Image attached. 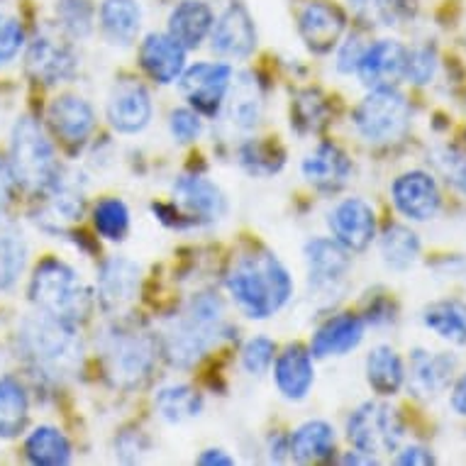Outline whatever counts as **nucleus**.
I'll use <instances>...</instances> for the list:
<instances>
[{
  "label": "nucleus",
  "instance_id": "1",
  "mask_svg": "<svg viewBox=\"0 0 466 466\" xmlns=\"http://www.w3.org/2000/svg\"><path fill=\"white\" fill-rule=\"evenodd\" d=\"M228 290L247 318L267 320L289 303L293 296V281L276 254L254 252L232 267Z\"/></svg>",
  "mask_w": 466,
  "mask_h": 466
},
{
  "label": "nucleus",
  "instance_id": "2",
  "mask_svg": "<svg viewBox=\"0 0 466 466\" xmlns=\"http://www.w3.org/2000/svg\"><path fill=\"white\" fill-rule=\"evenodd\" d=\"M222 325H225V310L220 299L213 293L193 296L188 308L177 320L168 322L164 332V352L168 361L178 369L193 367L220 339Z\"/></svg>",
  "mask_w": 466,
  "mask_h": 466
},
{
  "label": "nucleus",
  "instance_id": "3",
  "mask_svg": "<svg viewBox=\"0 0 466 466\" xmlns=\"http://www.w3.org/2000/svg\"><path fill=\"white\" fill-rule=\"evenodd\" d=\"M20 352L49 376H69L81 364V339L76 325L56 320L45 313L25 318L17 332Z\"/></svg>",
  "mask_w": 466,
  "mask_h": 466
},
{
  "label": "nucleus",
  "instance_id": "4",
  "mask_svg": "<svg viewBox=\"0 0 466 466\" xmlns=\"http://www.w3.org/2000/svg\"><path fill=\"white\" fill-rule=\"evenodd\" d=\"M30 300L39 313L78 325L91 313V290L81 276L59 259H45L30 281Z\"/></svg>",
  "mask_w": 466,
  "mask_h": 466
},
{
  "label": "nucleus",
  "instance_id": "5",
  "mask_svg": "<svg viewBox=\"0 0 466 466\" xmlns=\"http://www.w3.org/2000/svg\"><path fill=\"white\" fill-rule=\"evenodd\" d=\"M10 167L15 181L27 191L46 193L59 181V161L42 125L32 117H20L10 142Z\"/></svg>",
  "mask_w": 466,
  "mask_h": 466
},
{
  "label": "nucleus",
  "instance_id": "6",
  "mask_svg": "<svg viewBox=\"0 0 466 466\" xmlns=\"http://www.w3.org/2000/svg\"><path fill=\"white\" fill-rule=\"evenodd\" d=\"M103 360L115 386L135 389L152 374L157 361V344L147 332L130 328H115L103 342Z\"/></svg>",
  "mask_w": 466,
  "mask_h": 466
},
{
  "label": "nucleus",
  "instance_id": "7",
  "mask_svg": "<svg viewBox=\"0 0 466 466\" xmlns=\"http://www.w3.org/2000/svg\"><path fill=\"white\" fill-rule=\"evenodd\" d=\"M410 125V106L393 86H381L369 93L354 110V127L371 145H386L403 137Z\"/></svg>",
  "mask_w": 466,
  "mask_h": 466
},
{
  "label": "nucleus",
  "instance_id": "8",
  "mask_svg": "<svg viewBox=\"0 0 466 466\" xmlns=\"http://www.w3.org/2000/svg\"><path fill=\"white\" fill-rule=\"evenodd\" d=\"M403 418L396 408L379 400L361 403L347 420V437L354 444V450L367 457L390 454L398 450L403 440Z\"/></svg>",
  "mask_w": 466,
  "mask_h": 466
},
{
  "label": "nucleus",
  "instance_id": "9",
  "mask_svg": "<svg viewBox=\"0 0 466 466\" xmlns=\"http://www.w3.org/2000/svg\"><path fill=\"white\" fill-rule=\"evenodd\" d=\"M232 84V66L228 64L203 62L181 74V93L188 106L200 115L215 117L220 113Z\"/></svg>",
  "mask_w": 466,
  "mask_h": 466
},
{
  "label": "nucleus",
  "instance_id": "10",
  "mask_svg": "<svg viewBox=\"0 0 466 466\" xmlns=\"http://www.w3.org/2000/svg\"><path fill=\"white\" fill-rule=\"evenodd\" d=\"M308 283L318 296H329L344 286V279L350 274V252L337 239H310L306 245Z\"/></svg>",
  "mask_w": 466,
  "mask_h": 466
},
{
  "label": "nucleus",
  "instance_id": "11",
  "mask_svg": "<svg viewBox=\"0 0 466 466\" xmlns=\"http://www.w3.org/2000/svg\"><path fill=\"white\" fill-rule=\"evenodd\" d=\"M390 196H393V206L398 208V213L415 222L432 220L442 203L437 181L428 171H408L403 177H398L390 186Z\"/></svg>",
  "mask_w": 466,
  "mask_h": 466
},
{
  "label": "nucleus",
  "instance_id": "12",
  "mask_svg": "<svg viewBox=\"0 0 466 466\" xmlns=\"http://www.w3.org/2000/svg\"><path fill=\"white\" fill-rule=\"evenodd\" d=\"M152 98L137 81H120L107 100V123L120 135L142 132L152 120Z\"/></svg>",
  "mask_w": 466,
  "mask_h": 466
},
{
  "label": "nucleus",
  "instance_id": "13",
  "mask_svg": "<svg viewBox=\"0 0 466 466\" xmlns=\"http://www.w3.org/2000/svg\"><path fill=\"white\" fill-rule=\"evenodd\" d=\"M329 229L347 252H364L376 238V215L367 200L347 198L329 213Z\"/></svg>",
  "mask_w": 466,
  "mask_h": 466
},
{
  "label": "nucleus",
  "instance_id": "14",
  "mask_svg": "<svg viewBox=\"0 0 466 466\" xmlns=\"http://www.w3.org/2000/svg\"><path fill=\"white\" fill-rule=\"evenodd\" d=\"M347 20L342 10L328 0H310L299 15V30L306 46L315 54H328L339 45Z\"/></svg>",
  "mask_w": 466,
  "mask_h": 466
},
{
  "label": "nucleus",
  "instance_id": "15",
  "mask_svg": "<svg viewBox=\"0 0 466 466\" xmlns=\"http://www.w3.org/2000/svg\"><path fill=\"white\" fill-rule=\"evenodd\" d=\"M210 46L228 59H247L257 46V30L249 13L239 3H232L210 30Z\"/></svg>",
  "mask_w": 466,
  "mask_h": 466
},
{
  "label": "nucleus",
  "instance_id": "16",
  "mask_svg": "<svg viewBox=\"0 0 466 466\" xmlns=\"http://www.w3.org/2000/svg\"><path fill=\"white\" fill-rule=\"evenodd\" d=\"M139 293V267L125 257H110L98 271V300L107 313H120Z\"/></svg>",
  "mask_w": 466,
  "mask_h": 466
},
{
  "label": "nucleus",
  "instance_id": "17",
  "mask_svg": "<svg viewBox=\"0 0 466 466\" xmlns=\"http://www.w3.org/2000/svg\"><path fill=\"white\" fill-rule=\"evenodd\" d=\"M139 64L147 71V76L161 86L174 84L181 78L186 69V49L177 39L164 32L147 35L139 46Z\"/></svg>",
  "mask_w": 466,
  "mask_h": 466
},
{
  "label": "nucleus",
  "instance_id": "18",
  "mask_svg": "<svg viewBox=\"0 0 466 466\" xmlns=\"http://www.w3.org/2000/svg\"><path fill=\"white\" fill-rule=\"evenodd\" d=\"M27 71L37 78L39 84H64L76 74V54L66 42L37 37L27 52Z\"/></svg>",
  "mask_w": 466,
  "mask_h": 466
},
{
  "label": "nucleus",
  "instance_id": "19",
  "mask_svg": "<svg viewBox=\"0 0 466 466\" xmlns=\"http://www.w3.org/2000/svg\"><path fill=\"white\" fill-rule=\"evenodd\" d=\"M408 49L396 39H379L371 46H364L357 74L369 88L393 86L405 74Z\"/></svg>",
  "mask_w": 466,
  "mask_h": 466
},
{
  "label": "nucleus",
  "instance_id": "20",
  "mask_svg": "<svg viewBox=\"0 0 466 466\" xmlns=\"http://www.w3.org/2000/svg\"><path fill=\"white\" fill-rule=\"evenodd\" d=\"M364 320L360 315L339 313L335 318H329L328 322H322L318 332L313 335L310 342V354L315 360H328V357H344L352 350L360 347L364 339Z\"/></svg>",
  "mask_w": 466,
  "mask_h": 466
},
{
  "label": "nucleus",
  "instance_id": "21",
  "mask_svg": "<svg viewBox=\"0 0 466 466\" xmlns=\"http://www.w3.org/2000/svg\"><path fill=\"white\" fill-rule=\"evenodd\" d=\"M174 198L196 222H215L225 215V196L203 177H181L174 184Z\"/></svg>",
  "mask_w": 466,
  "mask_h": 466
},
{
  "label": "nucleus",
  "instance_id": "22",
  "mask_svg": "<svg viewBox=\"0 0 466 466\" xmlns=\"http://www.w3.org/2000/svg\"><path fill=\"white\" fill-rule=\"evenodd\" d=\"M457 361L454 357L444 352H425V350H413L410 352V374H408V386L415 396L432 398L442 393L451 383Z\"/></svg>",
  "mask_w": 466,
  "mask_h": 466
},
{
  "label": "nucleus",
  "instance_id": "23",
  "mask_svg": "<svg viewBox=\"0 0 466 466\" xmlns=\"http://www.w3.org/2000/svg\"><path fill=\"white\" fill-rule=\"evenodd\" d=\"M49 125L66 145H84L96 127V113L84 98L62 96L49 106Z\"/></svg>",
  "mask_w": 466,
  "mask_h": 466
},
{
  "label": "nucleus",
  "instance_id": "24",
  "mask_svg": "<svg viewBox=\"0 0 466 466\" xmlns=\"http://www.w3.org/2000/svg\"><path fill=\"white\" fill-rule=\"evenodd\" d=\"M274 381L283 398H289V400L306 398L315 381L313 354L303 350L300 344L286 347L274 364Z\"/></svg>",
  "mask_w": 466,
  "mask_h": 466
},
{
  "label": "nucleus",
  "instance_id": "25",
  "mask_svg": "<svg viewBox=\"0 0 466 466\" xmlns=\"http://www.w3.org/2000/svg\"><path fill=\"white\" fill-rule=\"evenodd\" d=\"M352 174V161L335 145H318L303 159V177L320 191H339Z\"/></svg>",
  "mask_w": 466,
  "mask_h": 466
},
{
  "label": "nucleus",
  "instance_id": "26",
  "mask_svg": "<svg viewBox=\"0 0 466 466\" xmlns=\"http://www.w3.org/2000/svg\"><path fill=\"white\" fill-rule=\"evenodd\" d=\"M215 25V15L206 0H181L168 15V35L184 49H196L206 42Z\"/></svg>",
  "mask_w": 466,
  "mask_h": 466
},
{
  "label": "nucleus",
  "instance_id": "27",
  "mask_svg": "<svg viewBox=\"0 0 466 466\" xmlns=\"http://www.w3.org/2000/svg\"><path fill=\"white\" fill-rule=\"evenodd\" d=\"M98 20L113 45H132L142 27V8L137 0H103Z\"/></svg>",
  "mask_w": 466,
  "mask_h": 466
},
{
  "label": "nucleus",
  "instance_id": "28",
  "mask_svg": "<svg viewBox=\"0 0 466 466\" xmlns=\"http://www.w3.org/2000/svg\"><path fill=\"white\" fill-rule=\"evenodd\" d=\"M335 451V430L322 420H310L300 425L289 440V454L300 464L322 461Z\"/></svg>",
  "mask_w": 466,
  "mask_h": 466
},
{
  "label": "nucleus",
  "instance_id": "29",
  "mask_svg": "<svg viewBox=\"0 0 466 466\" xmlns=\"http://www.w3.org/2000/svg\"><path fill=\"white\" fill-rule=\"evenodd\" d=\"M27 264V239L8 218H0V290L13 289Z\"/></svg>",
  "mask_w": 466,
  "mask_h": 466
},
{
  "label": "nucleus",
  "instance_id": "30",
  "mask_svg": "<svg viewBox=\"0 0 466 466\" xmlns=\"http://www.w3.org/2000/svg\"><path fill=\"white\" fill-rule=\"evenodd\" d=\"M367 381L379 396H393L405 381L403 360L393 347H374L367 357Z\"/></svg>",
  "mask_w": 466,
  "mask_h": 466
},
{
  "label": "nucleus",
  "instance_id": "31",
  "mask_svg": "<svg viewBox=\"0 0 466 466\" xmlns=\"http://www.w3.org/2000/svg\"><path fill=\"white\" fill-rule=\"evenodd\" d=\"M229 120L239 130H252L261 117V91L252 74H242L238 81L229 84L228 91Z\"/></svg>",
  "mask_w": 466,
  "mask_h": 466
},
{
  "label": "nucleus",
  "instance_id": "32",
  "mask_svg": "<svg viewBox=\"0 0 466 466\" xmlns=\"http://www.w3.org/2000/svg\"><path fill=\"white\" fill-rule=\"evenodd\" d=\"M25 454L32 464L64 466L71 461V444L62 430L52 428V425H39L27 437Z\"/></svg>",
  "mask_w": 466,
  "mask_h": 466
},
{
  "label": "nucleus",
  "instance_id": "33",
  "mask_svg": "<svg viewBox=\"0 0 466 466\" xmlns=\"http://www.w3.org/2000/svg\"><path fill=\"white\" fill-rule=\"evenodd\" d=\"M27 415H30V400H27L23 383L13 376H3L0 379V437L10 440L20 435Z\"/></svg>",
  "mask_w": 466,
  "mask_h": 466
},
{
  "label": "nucleus",
  "instance_id": "34",
  "mask_svg": "<svg viewBox=\"0 0 466 466\" xmlns=\"http://www.w3.org/2000/svg\"><path fill=\"white\" fill-rule=\"evenodd\" d=\"M425 328L451 344H466V306L461 300H437L422 313Z\"/></svg>",
  "mask_w": 466,
  "mask_h": 466
},
{
  "label": "nucleus",
  "instance_id": "35",
  "mask_svg": "<svg viewBox=\"0 0 466 466\" xmlns=\"http://www.w3.org/2000/svg\"><path fill=\"white\" fill-rule=\"evenodd\" d=\"M383 264L393 271H405L420 257V239L405 225H389L381 235Z\"/></svg>",
  "mask_w": 466,
  "mask_h": 466
},
{
  "label": "nucleus",
  "instance_id": "36",
  "mask_svg": "<svg viewBox=\"0 0 466 466\" xmlns=\"http://www.w3.org/2000/svg\"><path fill=\"white\" fill-rule=\"evenodd\" d=\"M154 408L157 413L167 422H186L200 415L203 410V398L196 389L177 383V386H167L154 396Z\"/></svg>",
  "mask_w": 466,
  "mask_h": 466
},
{
  "label": "nucleus",
  "instance_id": "37",
  "mask_svg": "<svg viewBox=\"0 0 466 466\" xmlns=\"http://www.w3.org/2000/svg\"><path fill=\"white\" fill-rule=\"evenodd\" d=\"M46 193H49V203H46L45 220L52 222L54 229L81 220V215H84V193L78 191L76 186L62 184V178H59Z\"/></svg>",
  "mask_w": 466,
  "mask_h": 466
},
{
  "label": "nucleus",
  "instance_id": "38",
  "mask_svg": "<svg viewBox=\"0 0 466 466\" xmlns=\"http://www.w3.org/2000/svg\"><path fill=\"white\" fill-rule=\"evenodd\" d=\"M93 225L98 229L100 238L110 239V242L123 239L130 229V210L123 200L103 198L93 208Z\"/></svg>",
  "mask_w": 466,
  "mask_h": 466
},
{
  "label": "nucleus",
  "instance_id": "39",
  "mask_svg": "<svg viewBox=\"0 0 466 466\" xmlns=\"http://www.w3.org/2000/svg\"><path fill=\"white\" fill-rule=\"evenodd\" d=\"M56 17L62 23V30L71 37H86L93 30V5L91 0H59L56 3Z\"/></svg>",
  "mask_w": 466,
  "mask_h": 466
},
{
  "label": "nucleus",
  "instance_id": "40",
  "mask_svg": "<svg viewBox=\"0 0 466 466\" xmlns=\"http://www.w3.org/2000/svg\"><path fill=\"white\" fill-rule=\"evenodd\" d=\"M274 352H276V344L267 337H254L249 342L245 344V350H242V364L252 376H261L267 374L268 367L274 364Z\"/></svg>",
  "mask_w": 466,
  "mask_h": 466
},
{
  "label": "nucleus",
  "instance_id": "41",
  "mask_svg": "<svg viewBox=\"0 0 466 466\" xmlns=\"http://www.w3.org/2000/svg\"><path fill=\"white\" fill-rule=\"evenodd\" d=\"M437 69V56L432 46H418L413 52H408V59H405V74L403 76L413 84L422 86L430 84V78L435 76Z\"/></svg>",
  "mask_w": 466,
  "mask_h": 466
},
{
  "label": "nucleus",
  "instance_id": "42",
  "mask_svg": "<svg viewBox=\"0 0 466 466\" xmlns=\"http://www.w3.org/2000/svg\"><path fill=\"white\" fill-rule=\"evenodd\" d=\"M25 45V30L23 25L17 23L15 17L3 15L0 13V66L13 62Z\"/></svg>",
  "mask_w": 466,
  "mask_h": 466
},
{
  "label": "nucleus",
  "instance_id": "43",
  "mask_svg": "<svg viewBox=\"0 0 466 466\" xmlns=\"http://www.w3.org/2000/svg\"><path fill=\"white\" fill-rule=\"evenodd\" d=\"M350 5L361 20L381 25H390V20L396 17L398 8H400L398 0H350Z\"/></svg>",
  "mask_w": 466,
  "mask_h": 466
},
{
  "label": "nucleus",
  "instance_id": "44",
  "mask_svg": "<svg viewBox=\"0 0 466 466\" xmlns=\"http://www.w3.org/2000/svg\"><path fill=\"white\" fill-rule=\"evenodd\" d=\"M299 110H296V123L306 125V130H320L325 125V117H328V107L322 103V98H318V93L308 91L306 96L299 98Z\"/></svg>",
  "mask_w": 466,
  "mask_h": 466
},
{
  "label": "nucleus",
  "instance_id": "45",
  "mask_svg": "<svg viewBox=\"0 0 466 466\" xmlns=\"http://www.w3.org/2000/svg\"><path fill=\"white\" fill-rule=\"evenodd\" d=\"M200 117L196 110L191 107H178L171 113V120H168V130L174 135V139L178 142H193V139H198L200 135Z\"/></svg>",
  "mask_w": 466,
  "mask_h": 466
},
{
  "label": "nucleus",
  "instance_id": "46",
  "mask_svg": "<svg viewBox=\"0 0 466 466\" xmlns=\"http://www.w3.org/2000/svg\"><path fill=\"white\" fill-rule=\"evenodd\" d=\"M268 157H274V147L259 145V142H249L242 149V161L252 174H274L281 167V161H271Z\"/></svg>",
  "mask_w": 466,
  "mask_h": 466
},
{
  "label": "nucleus",
  "instance_id": "47",
  "mask_svg": "<svg viewBox=\"0 0 466 466\" xmlns=\"http://www.w3.org/2000/svg\"><path fill=\"white\" fill-rule=\"evenodd\" d=\"M442 164V171L447 174L451 184L457 186L459 191L466 196V157L464 154H447V159L440 161Z\"/></svg>",
  "mask_w": 466,
  "mask_h": 466
},
{
  "label": "nucleus",
  "instance_id": "48",
  "mask_svg": "<svg viewBox=\"0 0 466 466\" xmlns=\"http://www.w3.org/2000/svg\"><path fill=\"white\" fill-rule=\"evenodd\" d=\"M361 54H364V46L360 45V39H347V45H344L342 52H339V62H337L339 71H342V74H352V71H357V64H360Z\"/></svg>",
  "mask_w": 466,
  "mask_h": 466
},
{
  "label": "nucleus",
  "instance_id": "49",
  "mask_svg": "<svg viewBox=\"0 0 466 466\" xmlns=\"http://www.w3.org/2000/svg\"><path fill=\"white\" fill-rule=\"evenodd\" d=\"M15 186L17 181H15V174H13V167H10L5 159H0V210L13 200Z\"/></svg>",
  "mask_w": 466,
  "mask_h": 466
},
{
  "label": "nucleus",
  "instance_id": "50",
  "mask_svg": "<svg viewBox=\"0 0 466 466\" xmlns=\"http://www.w3.org/2000/svg\"><path fill=\"white\" fill-rule=\"evenodd\" d=\"M398 464H413V466H430L435 464V457L430 454V450H425V447H405L400 454H398L396 459Z\"/></svg>",
  "mask_w": 466,
  "mask_h": 466
},
{
  "label": "nucleus",
  "instance_id": "51",
  "mask_svg": "<svg viewBox=\"0 0 466 466\" xmlns=\"http://www.w3.org/2000/svg\"><path fill=\"white\" fill-rule=\"evenodd\" d=\"M451 408H454L459 415H464L466 418V374L454 383V390H451Z\"/></svg>",
  "mask_w": 466,
  "mask_h": 466
},
{
  "label": "nucleus",
  "instance_id": "52",
  "mask_svg": "<svg viewBox=\"0 0 466 466\" xmlns=\"http://www.w3.org/2000/svg\"><path fill=\"white\" fill-rule=\"evenodd\" d=\"M198 464H222V466H232L235 464V459L228 457V454H222V450H208L206 454H200Z\"/></svg>",
  "mask_w": 466,
  "mask_h": 466
}]
</instances>
